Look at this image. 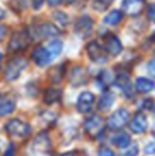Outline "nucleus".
Masks as SVG:
<instances>
[{
	"label": "nucleus",
	"instance_id": "27",
	"mask_svg": "<svg viewBox=\"0 0 155 156\" xmlns=\"http://www.w3.org/2000/svg\"><path fill=\"white\" fill-rule=\"evenodd\" d=\"M53 18H55L58 23L61 26H66V23H68V16L61 11H56L53 13Z\"/></svg>",
	"mask_w": 155,
	"mask_h": 156
},
{
	"label": "nucleus",
	"instance_id": "10",
	"mask_svg": "<svg viewBox=\"0 0 155 156\" xmlns=\"http://www.w3.org/2000/svg\"><path fill=\"white\" fill-rule=\"evenodd\" d=\"M31 58L36 65L46 66L51 62L53 56H52V54L50 53L47 48H44L41 46H36L33 49V51H32Z\"/></svg>",
	"mask_w": 155,
	"mask_h": 156
},
{
	"label": "nucleus",
	"instance_id": "23",
	"mask_svg": "<svg viewBox=\"0 0 155 156\" xmlns=\"http://www.w3.org/2000/svg\"><path fill=\"white\" fill-rule=\"evenodd\" d=\"M64 76V70L62 66H55L49 71V78L53 83H60Z\"/></svg>",
	"mask_w": 155,
	"mask_h": 156
},
{
	"label": "nucleus",
	"instance_id": "26",
	"mask_svg": "<svg viewBox=\"0 0 155 156\" xmlns=\"http://www.w3.org/2000/svg\"><path fill=\"white\" fill-rule=\"evenodd\" d=\"M9 5L15 13H20L27 8V0H10Z\"/></svg>",
	"mask_w": 155,
	"mask_h": 156
},
{
	"label": "nucleus",
	"instance_id": "7",
	"mask_svg": "<svg viewBox=\"0 0 155 156\" xmlns=\"http://www.w3.org/2000/svg\"><path fill=\"white\" fill-rule=\"evenodd\" d=\"M84 129L89 136L97 137L103 129V119L98 115L91 116L85 121Z\"/></svg>",
	"mask_w": 155,
	"mask_h": 156
},
{
	"label": "nucleus",
	"instance_id": "17",
	"mask_svg": "<svg viewBox=\"0 0 155 156\" xmlns=\"http://www.w3.org/2000/svg\"><path fill=\"white\" fill-rule=\"evenodd\" d=\"M136 89L139 91V93H143V94H147L150 93L151 90H153L154 88V82L147 78H138L136 80Z\"/></svg>",
	"mask_w": 155,
	"mask_h": 156
},
{
	"label": "nucleus",
	"instance_id": "9",
	"mask_svg": "<svg viewBox=\"0 0 155 156\" xmlns=\"http://www.w3.org/2000/svg\"><path fill=\"white\" fill-rule=\"evenodd\" d=\"M51 148V142H50V138L47 133H39L36 138L34 139L33 144H32V150L34 153H38V154H45L48 153Z\"/></svg>",
	"mask_w": 155,
	"mask_h": 156
},
{
	"label": "nucleus",
	"instance_id": "22",
	"mask_svg": "<svg viewBox=\"0 0 155 156\" xmlns=\"http://www.w3.org/2000/svg\"><path fill=\"white\" fill-rule=\"evenodd\" d=\"M122 13L118 10H114L112 12H110L105 17H104V23H107V25H112V26H115V25H118L120 21L122 20Z\"/></svg>",
	"mask_w": 155,
	"mask_h": 156
},
{
	"label": "nucleus",
	"instance_id": "5",
	"mask_svg": "<svg viewBox=\"0 0 155 156\" xmlns=\"http://www.w3.org/2000/svg\"><path fill=\"white\" fill-rule=\"evenodd\" d=\"M93 30V20L89 16L85 15L77 20L75 25V33L81 38H87L90 36Z\"/></svg>",
	"mask_w": 155,
	"mask_h": 156
},
{
	"label": "nucleus",
	"instance_id": "25",
	"mask_svg": "<svg viewBox=\"0 0 155 156\" xmlns=\"http://www.w3.org/2000/svg\"><path fill=\"white\" fill-rule=\"evenodd\" d=\"M112 2L113 0H93L91 6H93V10L98 11V12H103V11L107 10L110 8Z\"/></svg>",
	"mask_w": 155,
	"mask_h": 156
},
{
	"label": "nucleus",
	"instance_id": "4",
	"mask_svg": "<svg viewBox=\"0 0 155 156\" xmlns=\"http://www.w3.org/2000/svg\"><path fill=\"white\" fill-rule=\"evenodd\" d=\"M86 51L89 58L93 62L98 64H104L107 62V54H106L105 50L97 41H90L87 44Z\"/></svg>",
	"mask_w": 155,
	"mask_h": 156
},
{
	"label": "nucleus",
	"instance_id": "31",
	"mask_svg": "<svg viewBox=\"0 0 155 156\" xmlns=\"http://www.w3.org/2000/svg\"><path fill=\"white\" fill-rule=\"evenodd\" d=\"M98 156H116L115 153L112 150H110L108 148H102L100 149V151L98 152Z\"/></svg>",
	"mask_w": 155,
	"mask_h": 156
},
{
	"label": "nucleus",
	"instance_id": "16",
	"mask_svg": "<svg viewBox=\"0 0 155 156\" xmlns=\"http://www.w3.org/2000/svg\"><path fill=\"white\" fill-rule=\"evenodd\" d=\"M114 101H115L114 94L111 93V91H105V93H103V94L101 96V98H100L99 103H98V108L102 112L107 111L113 105Z\"/></svg>",
	"mask_w": 155,
	"mask_h": 156
},
{
	"label": "nucleus",
	"instance_id": "33",
	"mask_svg": "<svg viewBox=\"0 0 155 156\" xmlns=\"http://www.w3.org/2000/svg\"><path fill=\"white\" fill-rule=\"evenodd\" d=\"M148 71H149V73L152 76L155 78V60L151 61V62L148 64Z\"/></svg>",
	"mask_w": 155,
	"mask_h": 156
},
{
	"label": "nucleus",
	"instance_id": "34",
	"mask_svg": "<svg viewBox=\"0 0 155 156\" xmlns=\"http://www.w3.org/2000/svg\"><path fill=\"white\" fill-rule=\"evenodd\" d=\"M148 15H149V17H150V19H151V20L155 21V4H152V5H150Z\"/></svg>",
	"mask_w": 155,
	"mask_h": 156
},
{
	"label": "nucleus",
	"instance_id": "37",
	"mask_svg": "<svg viewBox=\"0 0 155 156\" xmlns=\"http://www.w3.org/2000/svg\"><path fill=\"white\" fill-rule=\"evenodd\" d=\"M62 1H63V0H47L48 4H49V5H51V6L58 5V4L62 3Z\"/></svg>",
	"mask_w": 155,
	"mask_h": 156
},
{
	"label": "nucleus",
	"instance_id": "38",
	"mask_svg": "<svg viewBox=\"0 0 155 156\" xmlns=\"http://www.w3.org/2000/svg\"><path fill=\"white\" fill-rule=\"evenodd\" d=\"M58 156H77V152H76V151H69V152L58 154Z\"/></svg>",
	"mask_w": 155,
	"mask_h": 156
},
{
	"label": "nucleus",
	"instance_id": "30",
	"mask_svg": "<svg viewBox=\"0 0 155 156\" xmlns=\"http://www.w3.org/2000/svg\"><path fill=\"white\" fill-rule=\"evenodd\" d=\"M145 153L149 155L155 154V141H151L145 147Z\"/></svg>",
	"mask_w": 155,
	"mask_h": 156
},
{
	"label": "nucleus",
	"instance_id": "39",
	"mask_svg": "<svg viewBox=\"0 0 155 156\" xmlns=\"http://www.w3.org/2000/svg\"><path fill=\"white\" fill-rule=\"evenodd\" d=\"M4 15H5V13H4V11L2 10L1 8H0V20H1L2 18L4 17Z\"/></svg>",
	"mask_w": 155,
	"mask_h": 156
},
{
	"label": "nucleus",
	"instance_id": "19",
	"mask_svg": "<svg viewBox=\"0 0 155 156\" xmlns=\"http://www.w3.org/2000/svg\"><path fill=\"white\" fill-rule=\"evenodd\" d=\"M116 85L119 88H121L122 90L125 94H131L132 93V84H131L130 78H129L126 74H119V76L116 78V81H115Z\"/></svg>",
	"mask_w": 155,
	"mask_h": 156
},
{
	"label": "nucleus",
	"instance_id": "21",
	"mask_svg": "<svg viewBox=\"0 0 155 156\" xmlns=\"http://www.w3.org/2000/svg\"><path fill=\"white\" fill-rule=\"evenodd\" d=\"M112 142L118 148H126L131 142V137L126 133H119L113 137Z\"/></svg>",
	"mask_w": 155,
	"mask_h": 156
},
{
	"label": "nucleus",
	"instance_id": "18",
	"mask_svg": "<svg viewBox=\"0 0 155 156\" xmlns=\"http://www.w3.org/2000/svg\"><path fill=\"white\" fill-rule=\"evenodd\" d=\"M62 97V90L55 88H49L44 94V102L46 104H53V103L60 101Z\"/></svg>",
	"mask_w": 155,
	"mask_h": 156
},
{
	"label": "nucleus",
	"instance_id": "8",
	"mask_svg": "<svg viewBox=\"0 0 155 156\" xmlns=\"http://www.w3.org/2000/svg\"><path fill=\"white\" fill-rule=\"evenodd\" d=\"M104 41V46H105V49L111 55L117 56L118 54L121 53L122 49V44L120 41V39L118 38L116 35L112 34V33H108L105 36L103 37Z\"/></svg>",
	"mask_w": 155,
	"mask_h": 156
},
{
	"label": "nucleus",
	"instance_id": "2",
	"mask_svg": "<svg viewBox=\"0 0 155 156\" xmlns=\"http://www.w3.org/2000/svg\"><path fill=\"white\" fill-rule=\"evenodd\" d=\"M32 41V36L27 29L19 30L12 35L9 41V49L12 51H21L28 48Z\"/></svg>",
	"mask_w": 155,
	"mask_h": 156
},
{
	"label": "nucleus",
	"instance_id": "15",
	"mask_svg": "<svg viewBox=\"0 0 155 156\" xmlns=\"http://www.w3.org/2000/svg\"><path fill=\"white\" fill-rule=\"evenodd\" d=\"M69 80H70L71 84L75 86H80L87 82V74L86 71L84 70V68L80 67H75L71 70V73L69 76Z\"/></svg>",
	"mask_w": 155,
	"mask_h": 156
},
{
	"label": "nucleus",
	"instance_id": "1",
	"mask_svg": "<svg viewBox=\"0 0 155 156\" xmlns=\"http://www.w3.org/2000/svg\"><path fill=\"white\" fill-rule=\"evenodd\" d=\"M28 66V61L27 58H21V56H17L14 58L6 64L5 71H4V78L6 81H12L18 79V76H20V73L23 72V69H26V67Z\"/></svg>",
	"mask_w": 155,
	"mask_h": 156
},
{
	"label": "nucleus",
	"instance_id": "24",
	"mask_svg": "<svg viewBox=\"0 0 155 156\" xmlns=\"http://www.w3.org/2000/svg\"><path fill=\"white\" fill-rule=\"evenodd\" d=\"M47 49L49 50V52L52 54V56H53V58H54L55 56H58V54L62 52L63 43L61 41H58V39H54V41H52L51 43L48 45Z\"/></svg>",
	"mask_w": 155,
	"mask_h": 156
},
{
	"label": "nucleus",
	"instance_id": "14",
	"mask_svg": "<svg viewBox=\"0 0 155 156\" xmlns=\"http://www.w3.org/2000/svg\"><path fill=\"white\" fill-rule=\"evenodd\" d=\"M148 126V120L145 115L143 114H137L132 119L130 123V129L133 133L135 134H141L147 129Z\"/></svg>",
	"mask_w": 155,
	"mask_h": 156
},
{
	"label": "nucleus",
	"instance_id": "6",
	"mask_svg": "<svg viewBox=\"0 0 155 156\" xmlns=\"http://www.w3.org/2000/svg\"><path fill=\"white\" fill-rule=\"evenodd\" d=\"M130 113L126 109L120 108L112 114L107 119V126L112 129H118L123 127L129 121Z\"/></svg>",
	"mask_w": 155,
	"mask_h": 156
},
{
	"label": "nucleus",
	"instance_id": "35",
	"mask_svg": "<svg viewBox=\"0 0 155 156\" xmlns=\"http://www.w3.org/2000/svg\"><path fill=\"white\" fill-rule=\"evenodd\" d=\"M44 0H32V5L35 10H39L43 6Z\"/></svg>",
	"mask_w": 155,
	"mask_h": 156
},
{
	"label": "nucleus",
	"instance_id": "13",
	"mask_svg": "<svg viewBox=\"0 0 155 156\" xmlns=\"http://www.w3.org/2000/svg\"><path fill=\"white\" fill-rule=\"evenodd\" d=\"M35 34L39 38H55L60 36L61 31L56 26L50 23H46L35 28Z\"/></svg>",
	"mask_w": 155,
	"mask_h": 156
},
{
	"label": "nucleus",
	"instance_id": "40",
	"mask_svg": "<svg viewBox=\"0 0 155 156\" xmlns=\"http://www.w3.org/2000/svg\"><path fill=\"white\" fill-rule=\"evenodd\" d=\"M1 58H2V53L0 52V62H1Z\"/></svg>",
	"mask_w": 155,
	"mask_h": 156
},
{
	"label": "nucleus",
	"instance_id": "32",
	"mask_svg": "<svg viewBox=\"0 0 155 156\" xmlns=\"http://www.w3.org/2000/svg\"><path fill=\"white\" fill-rule=\"evenodd\" d=\"M14 154H15V146L13 144H11L10 146L8 147V149H6L3 156H14Z\"/></svg>",
	"mask_w": 155,
	"mask_h": 156
},
{
	"label": "nucleus",
	"instance_id": "12",
	"mask_svg": "<svg viewBox=\"0 0 155 156\" xmlns=\"http://www.w3.org/2000/svg\"><path fill=\"white\" fill-rule=\"evenodd\" d=\"M122 10L129 16H138L145 8V0H123Z\"/></svg>",
	"mask_w": 155,
	"mask_h": 156
},
{
	"label": "nucleus",
	"instance_id": "29",
	"mask_svg": "<svg viewBox=\"0 0 155 156\" xmlns=\"http://www.w3.org/2000/svg\"><path fill=\"white\" fill-rule=\"evenodd\" d=\"M99 81H100V82H101L103 85L108 84V82L111 81V74L108 73L107 71H103L101 74H100Z\"/></svg>",
	"mask_w": 155,
	"mask_h": 156
},
{
	"label": "nucleus",
	"instance_id": "20",
	"mask_svg": "<svg viewBox=\"0 0 155 156\" xmlns=\"http://www.w3.org/2000/svg\"><path fill=\"white\" fill-rule=\"evenodd\" d=\"M16 102L13 99H4L0 102V116H6L15 111Z\"/></svg>",
	"mask_w": 155,
	"mask_h": 156
},
{
	"label": "nucleus",
	"instance_id": "11",
	"mask_svg": "<svg viewBox=\"0 0 155 156\" xmlns=\"http://www.w3.org/2000/svg\"><path fill=\"white\" fill-rule=\"evenodd\" d=\"M93 102H95V94L93 93H89V91H83L78 98V111L82 114L89 113L93 109Z\"/></svg>",
	"mask_w": 155,
	"mask_h": 156
},
{
	"label": "nucleus",
	"instance_id": "3",
	"mask_svg": "<svg viewBox=\"0 0 155 156\" xmlns=\"http://www.w3.org/2000/svg\"><path fill=\"white\" fill-rule=\"evenodd\" d=\"M5 129L9 134L15 136V137H20V138L27 137L31 133L30 125L19 119H12L6 122Z\"/></svg>",
	"mask_w": 155,
	"mask_h": 156
},
{
	"label": "nucleus",
	"instance_id": "36",
	"mask_svg": "<svg viewBox=\"0 0 155 156\" xmlns=\"http://www.w3.org/2000/svg\"><path fill=\"white\" fill-rule=\"evenodd\" d=\"M6 34V28L3 25H0V41H3V38L5 37Z\"/></svg>",
	"mask_w": 155,
	"mask_h": 156
},
{
	"label": "nucleus",
	"instance_id": "28",
	"mask_svg": "<svg viewBox=\"0 0 155 156\" xmlns=\"http://www.w3.org/2000/svg\"><path fill=\"white\" fill-rule=\"evenodd\" d=\"M138 152H139L138 146H137V144H132L128 150H125L122 153L121 156H136L138 154Z\"/></svg>",
	"mask_w": 155,
	"mask_h": 156
}]
</instances>
